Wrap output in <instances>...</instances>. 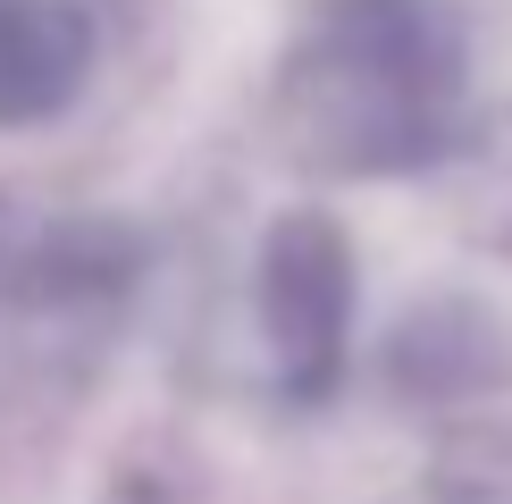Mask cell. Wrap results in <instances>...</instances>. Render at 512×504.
I'll list each match as a JSON object with an SVG mask.
<instances>
[{
	"label": "cell",
	"mask_w": 512,
	"mask_h": 504,
	"mask_svg": "<svg viewBox=\"0 0 512 504\" xmlns=\"http://www.w3.org/2000/svg\"><path fill=\"white\" fill-rule=\"evenodd\" d=\"M462 26L445 0H328L286 59V118L328 168L429 160L454 126Z\"/></svg>",
	"instance_id": "obj_1"
},
{
	"label": "cell",
	"mask_w": 512,
	"mask_h": 504,
	"mask_svg": "<svg viewBox=\"0 0 512 504\" xmlns=\"http://www.w3.org/2000/svg\"><path fill=\"white\" fill-rule=\"evenodd\" d=\"M261 320H269L277 362H286V387L294 395H328L336 345H345V320H353V252L319 210H294V219L269 227Z\"/></svg>",
	"instance_id": "obj_2"
},
{
	"label": "cell",
	"mask_w": 512,
	"mask_h": 504,
	"mask_svg": "<svg viewBox=\"0 0 512 504\" xmlns=\"http://www.w3.org/2000/svg\"><path fill=\"white\" fill-rule=\"evenodd\" d=\"M93 76V17L76 0H0V126H51Z\"/></svg>",
	"instance_id": "obj_3"
}]
</instances>
